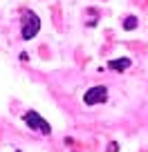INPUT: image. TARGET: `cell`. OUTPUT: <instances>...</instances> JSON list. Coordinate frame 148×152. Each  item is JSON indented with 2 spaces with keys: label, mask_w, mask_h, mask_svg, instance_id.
<instances>
[{
  "label": "cell",
  "mask_w": 148,
  "mask_h": 152,
  "mask_svg": "<svg viewBox=\"0 0 148 152\" xmlns=\"http://www.w3.org/2000/svg\"><path fill=\"white\" fill-rule=\"evenodd\" d=\"M38 29H40V18L34 14L32 9H25L23 11V38L25 40L34 38L38 34Z\"/></svg>",
  "instance_id": "6da1fadb"
},
{
  "label": "cell",
  "mask_w": 148,
  "mask_h": 152,
  "mask_svg": "<svg viewBox=\"0 0 148 152\" xmlns=\"http://www.w3.org/2000/svg\"><path fill=\"white\" fill-rule=\"evenodd\" d=\"M25 123H27V128L34 130V132H40V134H49L52 132L49 123L40 116L38 112H25Z\"/></svg>",
  "instance_id": "7a4b0ae2"
},
{
  "label": "cell",
  "mask_w": 148,
  "mask_h": 152,
  "mask_svg": "<svg viewBox=\"0 0 148 152\" xmlns=\"http://www.w3.org/2000/svg\"><path fill=\"white\" fill-rule=\"evenodd\" d=\"M108 101V87L103 85H96V87H90L83 96V103L85 105H96V103H105Z\"/></svg>",
  "instance_id": "3957f363"
},
{
  "label": "cell",
  "mask_w": 148,
  "mask_h": 152,
  "mask_svg": "<svg viewBox=\"0 0 148 152\" xmlns=\"http://www.w3.org/2000/svg\"><path fill=\"white\" fill-rule=\"evenodd\" d=\"M110 69H117V72H124L130 67V58H119V61H110L108 63Z\"/></svg>",
  "instance_id": "277c9868"
},
{
  "label": "cell",
  "mask_w": 148,
  "mask_h": 152,
  "mask_svg": "<svg viewBox=\"0 0 148 152\" xmlns=\"http://www.w3.org/2000/svg\"><path fill=\"white\" fill-rule=\"evenodd\" d=\"M135 27H137V18H135V16L126 18V23H124V29H135Z\"/></svg>",
  "instance_id": "5b68a950"
}]
</instances>
